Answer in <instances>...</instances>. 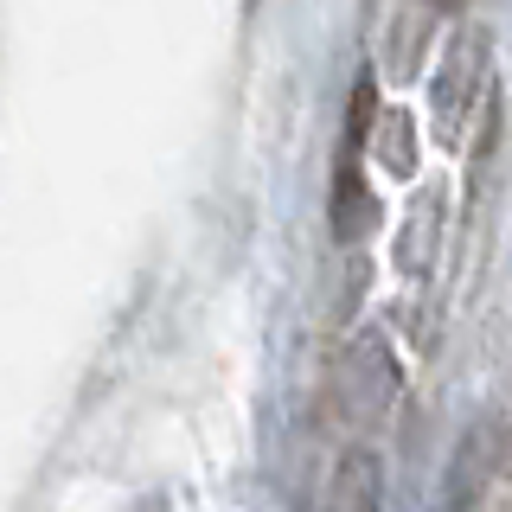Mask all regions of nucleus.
Listing matches in <instances>:
<instances>
[{
    "label": "nucleus",
    "mask_w": 512,
    "mask_h": 512,
    "mask_svg": "<svg viewBox=\"0 0 512 512\" xmlns=\"http://www.w3.org/2000/svg\"><path fill=\"white\" fill-rule=\"evenodd\" d=\"M320 512H378V455L365 442H346L320 480Z\"/></svg>",
    "instance_id": "1"
}]
</instances>
